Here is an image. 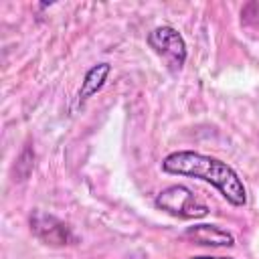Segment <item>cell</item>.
Returning <instances> with one entry per match:
<instances>
[{"label":"cell","instance_id":"6da1fadb","mask_svg":"<svg viewBox=\"0 0 259 259\" xmlns=\"http://www.w3.org/2000/svg\"><path fill=\"white\" fill-rule=\"evenodd\" d=\"M162 170L174 176L200 178L212 184L233 206L247 204V188L239 174L223 160L194 152V150H178L168 154L162 160Z\"/></svg>","mask_w":259,"mask_h":259},{"label":"cell","instance_id":"7a4b0ae2","mask_svg":"<svg viewBox=\"0 0 259 259\" xmlns=\"http://www.w3.org/2000/svg\"><path fill=\"white\" fill-rule=\"evenodd\" d=\"M154 204L176 217V219H202L208 214V206L204 202H200L194 192L182 184H172V186H166L164 190H160L156 194V200Z\"/></svg>","mask_w":259,"mask_h":259},{"label":"cell","instance_id":"3957f363","mask_svg":"<svg viewBox=\"0 0 259 259\" xmlns=\"http://www.w3.org/2000/svg\"><path fill=\"white\" fill-rule=\"evenodd\" d=\"M148 45L150 49L166 59L170 71H180L182 65L186 63V42L184 36L174 28V26H156L154 30L148 32Z\"/></svg>","mask_w":259,"mask_h":259},{"label":"cell","instance_id":"277c9868","mask_svg":"<svg viewBox=\"0 0 259 259\" xmlns=\"http://www.w3.org/2000/svg\"><path fill=\"white\" fill-rule=\"evenodd\" d=\"M30 231L45 245H53V247H63L73 239L69 227L63 221H59L57 217L47 214L45 210H38V208L32 210V214H30Z\"/></svg>","mask_w":259,"mask_h":259},{"label":"cell","instance_id":"5b68a950","mask_svg":"<svg viewBox=\"0 0 259 259\" xmlns=\"http://www.w3.org/2000/svg\"><path fill=\"white\" fill-rule=\"evenodd\" d=\"M184 237L194 241L196 245H206V247H233L235 245L233 233H229L217 225H206V223L188 227L184 231Z\"/></svg>","mask_w":259,"mask_h":259},{"label":"cell","instance_id":"8992f818","mask_svg":"<svg viewBox=\"0 0 259 259\" xmlns=\"http://www.w3.org/2000/svg\"><path fill=\"white\" fill-rule=\"evenodd\" d=\"M109 73H111V65L109 63H97V65H93L85 73V77L81 81V89L77 93V105H83L91 95H95L105 85Z\"/></svg>","mask_w":259,"mask_h":259},{"label":"cell","instance_id":"52a82bcc","mask_svg":"<svg viewBox=\"0 0 259 259\" xmlns=\"http://www.w3.org/2000/svg\"><path fill=\"white\" fill-rule=\"evenodd\" d=\"M190 259H233V257H214V255H194Z\"/></svg>","mask_w":259,"mask_h":259}]
</instances>
